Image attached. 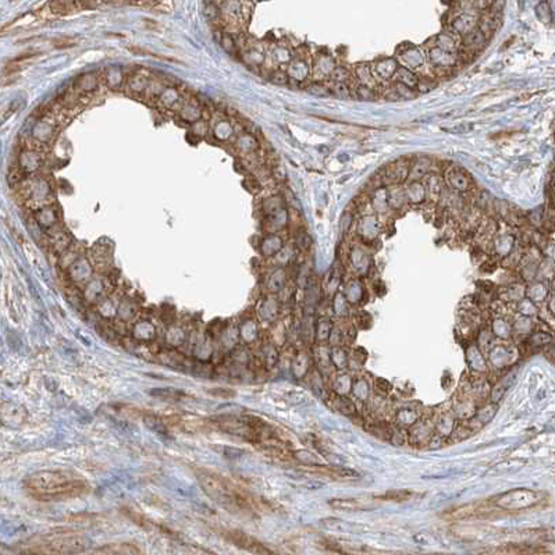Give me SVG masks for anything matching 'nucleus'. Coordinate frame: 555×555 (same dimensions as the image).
I'll list each match as a JSON object with an SVG mask.
<instances>
[{
  "instance_id": "1",
  "label": "nucleus",
  "mask_w": 555,
  "mask_h": 555,
  "mask_svg": "<svg viewBox=\"0 0 555 555\" xmlns=\"http://www.w3.org/2000/svg\"><path fill=\"white\" fill-rule=\"evenodd\" d=\"M25 485L40 500H60L82 494L86 483L67 472L40 470L27 477Z\"/></svg>"
},
{
  "instance_id": "2",
  "label": "nucleus",
  "mask_w": 555,
  "mask_h": 555,
  "mask_svg": "<svg viewBox=\"0 0 555 555\" xmlns=\"http://www.w3.org/2000/svg\"><path fill=\"white\" fill-rule=\"evenodd\" d=\"M198 480H199L203 491L216 502H219L221 505H230V504L237 502L235 497L230 491V487L219 476L209 473V472H199Z\"/></svg>"
},
{
  "instance_id": "3",
  "label": "nucleus",
  "mask_w": 555,
  "mask_h": 555,
  "mask_svg": "<svg viewBox=\"0 0 555 555\" xmlns=\"http://www.w3.org/2000/svg\"><path fill=\"white\" fill-rule=\"evenodd\" d=\"M88 544H89V541L84 536L59 535L52 536V537L48 536L43 547L49 548L48 552L61 554V552H78V551L86 548Z\"/></svg>"
},
{
  "instance_id": "4",
  "label": "nucleus",
  "mask_w": 555,
  "mask_h": 555,
  "mask_svg": "<svg viewBox=\"0 0 555 555\" xmlns=\"http://www.w3.org/2000/svg\"><path fill=\"white\" fill-rule=\"evenodd\" d=\"M67 274L75 284H86L94 277V265L84 256H80L68 266Z\"/></svg>"
},
{
  "instance_id": "5",
  "label": "nucleus",
  "mask_w": 555,
  "mask_h": 555,
  "mask_svg": "<svg viewBox=\"0 0 555 555\" xmlns=\"http://www.w3.org/2000/svg\"><path fill=\"white\" fill-rule=\"evenodd\" d=\"M59 131V124H57V120L56 117H42L36 125L32 128V136L35 142H39V144H48L50 141L55 138V135Z\"/></svg>"
},
{
  "instance_id": "6",
  "label": "nucleus",
  "mask_w": 555,
  "mask_h": 555,
  "mask_svg": "<svg viewBox=\"0 0 555 555\" xmlns=\"http://www.w3.org/2000/svg\"><path fill=\"white\" fill-rule=\"evenodd\" d=\"M46 233H48V237H49L50 248H52V250L55 252L56 255H61L63 252H65V250L71 248V245H73L71 235L61 228L60 223L53 225L49 230H46Z\"/></svg>"
},
{
  "instance_id": "7",
  "label": "nucleus",
  "mask_w": 555,
  "mask_h": 555,
  "mask_svg": "<svg viewBox=\"0 0 555 555\" xmlns=\"http://www.w3.org/2000/svg\"><path fill=\"white\" fill-rule=\"evenodd\" d=\"M0 416H2V420L6 426L9 427H18L25 422L27 419V409L24 406L18 405V404H13V402H6L0 408Z\"/></svg>"
},
{
  "instance_id": "8",
  "label": "nucleus",
  "mask_w": 555,
  "mask_h": 555,
  "mask_svg": "<svg viewBox=\"0 0 555 555\" xmlns=\"http://www.w3.org/2000/svg\"><path fill=\"white\" fill-rule=\"evenodd\" d=\"M35 220L42 230H49L53 225L60 223L59 209H57L56 206L52 205V203H50V205L42 206V207L35 210Z\"/></svg>"
},
{
  "instance_id": "9",
  "label": "nucleus",
  "mask_w": 555,
  "mask_h": 555,
  "mask_svg": "<svg viewBox=\"0 0 555 555\" xmlns=\"http://www.w3.org/2000/svg\"><path fill=\"white\" fill-rule=\"evenodd\" d=\"M18 166L27 174H32V173L39 170L40 166H42V157H40L39 150L32 149L21 152L20 157H18Z\"/></svg>"
},
{
  "instance_id": "10",
  "label": "nucleus",
  "mask_w": 555,
  "mask_h": 555,
  "mask_svg": "<svg viewBox=\"0 0 555 555\" xmlns=\"http://www.w3.org/2000/svg\"><path fill=\"white\" fill-rule=\"evenodd\" d=\"M132 337L140 342H150L156 338V327L150 321L141 320L132 326Z\"/></svg>"
},
{
  "instance_id": "11",
  "label": "nucleus",
  "mask_w": 555,
  "mask_h": 555,
  "mask_svg": "<svg viewBox=\"0 0 555 555\" xmlns=\"http://www.w3.org/2000/svg\"><path fill=\"white\" fill-rule=\"evenodd\" d=\"M105 295V284L102 280H95V279H90L85 285V291H84V296L86 298L88 302L90 304H98L102 298Z\"/></svg>"
},
{
  "instance_id": "12",
  "label": "nucleus",
  "mask_w": 555,
  "mask_h": 555,
  "mask_svg": "<svg viewBox=\"0 0 555 555\" xmlns=\"http://www.w3.org/2000/svg\"><path fill=\"white\" fill-rule=\"evenodd\" d=\"M156 102L163 107H166V109H174L175 106H178V110H180L181 105H182L180 94L173 86H166Z\"/></svg>"
},
{
  "instance_id": "13",
  "label": "nucleus",
  "mask_w": 555,
  "mask_h": 555,
  "mask_svg": "<svg viewBox=\"0 0 555 555\" xmlns=\"http://www.w3.org/2000/svg\"><path fill=\"white\" fill-rule=\"evenodd\" d=\"M178 111H180L181 117L185 121H190V123H195V121L200 120V115H202V109H200V105L196 102V99H190L184 102Z\"/></svg>"
},
{
  "instance_id": "14",
  "label": "nucleus",
  "mask_w": 555,
  "mask_h": 555,
  "mask_svg": "<svg viewBox=\"0 0 555 555\" xmlns=\"http://www.w3.org/2000/svg\"><path fill=\"white\" fill-rule=\"evenodd\" d=\"M165 341L166 344L171 346V348H180L181 345H184L185 341H187V333L181 326H171L170 329L166 331Z\"/></svg>"
},
{
  "instance_id": "15",
  "label": "nucleus",
  "mask_w": 555,
  "mask_h": 555,
  "mask_svg": "<svg viewBox=\"0 0 555 555\" xmlns=\"http://www.w3.org/2000/svg\"><path fill=\"white\" fill-rule=\"evenodd\" d=\"M74 88L78 90L80 94H82V95L94 92V90L98 88V78H96V75L92 74V73L80 75V77L75 80Z\"/></svg>"
},
{
  "instance_id": "16",
  "label": "nucleus",
  "mask_w": 555,
  "mask_h": 555,
  "mask_svg": "<svg viewBox=\"0 0 555 555\" xmlns=\"http://www.w3.org/2000/svg\"><path fill=\"white\" fill-rule=\"evenodd\" d=\"M149 77L144 74V73H134V74H131V77L128 78L127 85L130 88L131 94L141 95V94H145V89L148 84H149Z\"/></svg>"
},
{
  "instance_id": "17",
  "label": "nucleus",
  "mask_w": 555,
  "mask_h": 555,
  "mask_svg": "<svg viewBox=\"0 0 555 555\" xmlns=\"http://www.w3.org/2000/svg\"><path fill=\"white\" fill-rule=\"evenodd\" d=\"M485 38H487V36H485L479 28L475 31H469L468 35L465 36V39H464V46H465L468 50H470V52H472V50L480 49L481 46L485 43Z\"/></svg>"
},
{
  "instance_id": "18",
  "label": "nucleus",
  "mask_w": 555,
  "mask_h": 555,
  "mask_svg": "<svg viewBox=\"0 0 555 555\" xmlns=\"http://www.w3.org/2000/svg\"><path fill=\"white\" fill-rule=\"evenodd\" d=\"M49 10L55 15H65L77 10L74 0H50Z\"/></svg>"
},
{
  "instance_id": "19",
  "label": "nucleus",
  "mask_w": 555,
  "mask_h": 555,
  "mask_svg": "<svg viewBox=\"0 0 555 555\" xmlns=\"http://www.w3.org/2000/svg\"><path fill=\"white\" fill-rule=\"evenodd\" d=\"M136 306L130 300H121L117 305V317L121 321H130L136 316Z\"/></svg>"
},
{
  "instance_id": "20",
  "label": "nucleus",
  "mask_w": 555,
  "mask_h": 555,
  "mask_svg": "<svg viewBox=\"0 0 555 555\" xmlns=\"http://www.w3.org/2000/svg\"><path fill=\"white\" fill-rule=\"evenodd\" d=\"M450 182L451 185L458 191H466L470 188V178L469 175L460 170H454L450 173Z\"/></svg>"
},
{
  "instance_id": "21",
  "label": "nucleus",
  "mask_w": 555,
  "mask_h": 555,
  "mask_svg": "<svg viewBox=\"0 0 555 555\" xmlns=\"http://www.w3.org/2000/svg\"><path fill=\"white\" fill-rule=\"evenodd\" d=\"M96 552H105V554H140L141 551L135 548L132 544H111L107 545Z\"/></svg>"
},
{
  "instance_id": "22",
  "label": "nucleus",
  "mask_w": 555,
  "mask_h": 555,
  "mask_svg": "<svg viewBox=\"0 0 555 555\" xmlns=\"http://www.w3.org/2000/svg\"><path fill=\"white\" fill-rule=\"evenodd\" d=\"M117 305L119 304H114L109 298H102L98 302V310L103 317H114L117 316Z\"/></svg>"
},
{
  "instance_id": "23",
  "label": "nucleus",
  "mask_w": 555,
  "mask_h": 555,
  "mask_svg": "<svg viewBox=\"0 0 555 555\" xmlns=\"http://www.w3.org/2000/svg\"><path fill=\"white\" fill-rule=\"evenodd\" d=\"M27 175L28 174L21 169L20 166H15V167H11L9 174H7V182H9L11 188H14V187H18L27 180Z\"/></svg>"
},
{
  "instance_id": "24",
  "label": "nucleus",
  "mask_w": 555,
  "mask_h": 555,
  "mask_svg": "<svg viewBox=\"0 0 555 555\" xmlns=\"http://www.w3.org/2000/svg\"><path fill=\"white\" fill-rule=\"evenodd\" d=\"M213 354V346H212V342L207 340L199 341L195 345V356L200 362H205L212 356Z\"/></svg>"
},
{
  "instance_id": "25",
  "label": "nucleus",
  "mask_w": 555,
  "mask_h": 555,
  "mask_svg": "<svg viewBox=\"0 0 555 555\" xmlns=\"http://www.w3.org/2000/svg\"><path fill=\"white\" fill-rule=\"evenodd\" d=\"M105 81L107 86L111 88V89L120 88L124 84L123 73H121V70H117V68H110V70H107V74L105 75Z\"/></svg>"
},
{
  "instance_id": "26",
  "label": "nucleus",
  "mask_w": 555,
  "mask_h": 555,
  "mask_svg": "<svg viewBox=\"0 0 555 555\" xmlns=\"http://www.w3.org/2000/svg\"><path fill=\"white\" fill-rule=\"evenodd\" d=\"M153 397H160L163 400H174L180 401L184 394L181 392L180 390H174V388H165V390H156L153 392H150Z\"/></svg>"
},
{
  "instance_id": "27",
  "label": "nucleus",
  "mask_w": 555,
  "mask_h": 555,
  "mask_svg": "<svg viewBox=\"0 0 555 555\" xmlns=\"http://www.w3.org/2000/svg\"><path fill=\"white\" fill-rule=\"evenodd\" d=\"M144 420H145V423L146 426L149 427V429H152L153 431H157V433H163V434H167V431H166V426L165 423H163V420H160L157 416H152V415H148L144 418Z\"/></svg>"
},
{
  "instance_id": "28",
  "label": "nucleus",
  "mask_w": 555,
  "mask_h": 555,
  "mask_svg": "<svg viewBox=\"0 0 555 555\" xmlns=\"http://www.w3.org/2000/svg\"><path fill=\"white\" fill-rule=\"evenodd\" d=\"M398 73H400L401 84H404V85L406 86L418 85V78L413 75V73H410V71L406 70V68H401Z\"/></svg>"
},
{
  "instance_id": "29",
  "label": "nucleus",
  "mask_w": 555,
  "mask_h": 555,
  "mask_svg": "<svg viewBox=\"0 0 555 555\" xmlns=\"http://www.w3.org/2000/svg\"><path fill=\"white\" fill-rule=\"evenodd\" d=\"M52 45L55 46L56 49H67V48L75 46V40L70 36H61V38H56L52 40Z\"/></svg>"
},
{
  "instance_id": "30",
  "label": "nucleus",
  "mask_w": 555,
  "mask_h": 555,
  "mask_svg": "<svg viewBox=\"0 0 555 555\" xmlns=\"http://www.w3.org/2000/svg\"><path fill=\"white\" fill-rule=\"evenodd\" d=\"M220 45L223 46V49L228 53H234L235 48H237V43H235L234 38L230 35V34H223L220 40Z\"/></svg>"
},
{
  "instance_id": "31",
  "label": "nucleus",
  "mask_w": 555,
  "mask_h": 555,
  "mask_svg": "<svg viewBox=\"0 0 555 555\" xmlns=\"http://www.w3.org/2000/svg\"><path fill=\"white\" fill-rule=\"evenodd\" d=\"M331 92H333L335 96H338V98H346V96H350V89H348V86H346L345 84H342V82H337V84H334L333 88H331Z\"/></svg>"
},
{
  "instance_id": "32",
  "label": "nucleus",
  "mask_w": 555,
  "mask_h": 555,
  "mask_svg": "<svg viewBox=\"0 0 555 555\" xmlns=\"http://www.w3.org/2000/svg\"><path fill=\"white\" fill-rule=\"evenodd\" d=\"M270 81L275 85H285L288 82V77L283 71H274L270 77Z\"/></svg>"
},
{
  "instance_id": "33",
  "label": "nucleus",
  "mask_w": 555,
  "mask_h": 555,
  "mask_svg": "<svg viewBox=\"0 0 555 555\" xmlns=\"http://www.w3.org/2000/svg\"><path fill=\"white\" fill-rule=\"evenodd\" d=\"M35 56H38V52H35V50H28V52H24V53H21V55L15 56L14 59L10 61H14V63H25V61L30 60L32 57H35Z\"/></svg>"
},
{
  "instance_id": "34",
  "label": "nucleus",
  "mask_w": 555,
  "mask_h": 555,
  "mask_svg": "<svg viewBox=\"0 0 555 555\" xmlns=\"http://www.w3.org/2000/svg\"><path fill=\"white\" fill-rule=\"evenodd\" d=\"M99 0H74L77 9H94Z\"/></svg>"
},
{
  "instance_id": "35",
  "label": "nucleus",
  "mask_w": 555,
  "mask_h": 555,
  "mask_svg": "<svg viewBox=\"0 0 555 555\" xmlns=\"http://www.w3.org/2000/svg\"><path fill=\"white\" fill-rule=\"evenodd\" d=\"M128 50L130 52H132V53H135V55H141V56H150L152 53H149L148 50L146 49H142V48H138V46H128Z\"/></svg>"
},
{
  "instance_id": "36",
  "label": "nucleus",
  "mask_w": 555,
  "mask_h": 555,
  "mask_svg": "<svg viewBox=\"0 0 555 555\" xmlns=\"http://www.w3.org/2000/svg\"><path fill=\"white\" fill-rule=\"evenodd\" d=\"M340 473L341 475H346V476H359L358 472H355V470H351V469H340Z\"/></svg>"
},
{
  "instance_id": "37",
  "label": "nucleus",
  "mask_w": 555,
  "mask_h": 555,
  "mask_svg": "<svg viewBox=\"0 0 555 555\" xmlns=\"http://www.w3.org/2000/svg\"><path fill=\"white\" fill-rule=\"evenodd\" d=\"M323 487V483H315V481H312V483H309L308 484V489H312V490H316V489H321Z\"/></svg>"
},
{
  "instance_id": "38",
  "label": "nucleus",
  "mask_w": 555,
  "mask_h": 555,
  "mask_svg": "<svg viewBox=\"0 0 555 555\" xmlns=\"http://www.w3.org/2000/svg\"><path fill=\"white\" fill-rule=\"evenodd\" d=\"M157 2H159V0H141L140 3H144V5H146V6H153V5H156Z\"/></svg>"
},
{
  "instance_id": "39",
  "label": "nucleus",
  "mask_w": 555,
  "mask_h": 555,
  "mask_svg": "<svg viewBox=\"0 0 555 555\" xmlns=\"http://www.w3.org/2000/svg\"><path fill=\"white\" fill-rule=\"evenodd\" d=\"M127 3H140L141 0H125Z\"/></svg>"
},
{
  "instance_id": "40",
  "label": "nucleus",
  "mask_w": 555,
  "mask_h": 555,
  "mask_svg": "<svg viewBox=\"0 0 555 555\" xmlns=\"http://www.w3.org/2000/svg\"><path fill=\"white\" fill-rule=\"evenodd\" d=\"M100 2H111V0H100Z\"/></svg>"
}]
</instances>
